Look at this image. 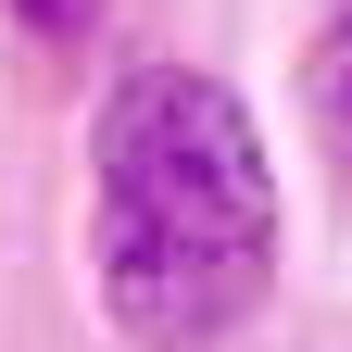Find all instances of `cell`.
<instances>
[{"label": "cell", "instance_id": "obj_1", "mask_svg": "<svg viewBox=\"0 0 352 352\" xmlns=\"http://www.w3.org/2000/svg\"><path fill=\"white\" fill-rule=\"evenodd\" d=\"M88 277L139 352L227 340L277 277V176L227 76L139 63L88 126Z\"/></svg>", "mask_w": 352, "mask_h": 352}, {"label": "cell", "instance_id": "obj_2", "mask_svg": "<svg viewBox=\"0 0 352 352\" xmlns=\"http://www.w3.org/2000/svg\"><path fill=\"white\" fill-rule=\"evenodd\" d=\"M302 88H315V126H327V151L352 164V0H327V25H315V63H302Z\"/></svg>", "mask_w": 352, "mask_h": 352}, {"label": "cell", "instance_id": "obj_3", "mask_svg": "<svg viewBox=\"0 0 352 352\" xmlns=\"http://www.w3.org/2000/svg\"><path fill=\"white\" fill-rule=\"evenodd\" d=\"M13 13H25L38 38H63V25H76V0H13Z\"/></svg>", "mask_w": 352, "mask_h": 352}]
</instances>
